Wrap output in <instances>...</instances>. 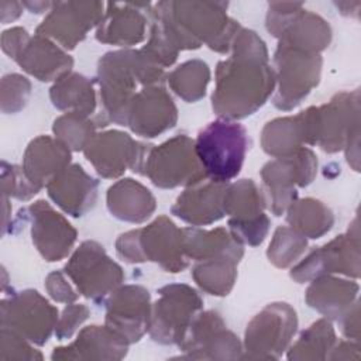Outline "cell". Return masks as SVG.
<instances>
[{"mask_svg": "<svg viewBox=\"0 0 361 361\" xmlns=\"http://www.w3.org/2000/svg\"><path fill=\"white\" fill-rule=\"evenodd\" d=\"M230 234L238 241L245 243L250 245H258L264 241L268 228H269V219L265 214H261L252 220H228Z\"/></svg>", "mask_w": 361, "mask_h": 361, "instance_id": "cell-41", "label": "cell"}, {"mask_svg": "<svg viewBox=\"0 0 361 361\" xmlns=\"http://www.w3.org/2000/svg\"><path fill=\"white\" fill-rule=\"evenodd\" d=\"M45 288L48 290V293L51 295L52 299H55L56 302H73L78 298V293L73 292V289L69 286V283L66 282L65 276L62 272L56 271L48 275L47 282H45Z\"/></svg>", "mask_w": 361, "mask_h": 361, "instance_id": "cell-44", "label": "cell"}, {"mask_svg": "<svg viewBox=\"0 0 361 361\" xmlns=\"http://www.w3.org/2000/svg\"><path fill=\"white\" fill-rule=\"evenodd\" d=\"M197 262L192 272L196 283L210 295H228L235 281V265L238 259L231 257H214Z\"/></svg>", "mask_w": 361, "mask_h": 361, "instance_id": "cell-34", "label": "cell"}, {"mask_svg": "<svg viewBox=\"0 0 361 361\" xmlns=\"http://www.w3.org/2000/svg\"><path fill=\"white\" fill-rule=\"evenodd\" d=\"M69 148L59 140L41 135L30 142L24 154L23 171L25 176L41 189L68 168Z\"/></svg>", "mask_w": 361, "mask_h": 361, "instance_id": "cell-24", "label": "cell"}, {"mask_svg": "<svg viewBox=\"0 0 361 361\" xmlns=\"http://www.w3.org/2000/svg\"><path fill=\"white\" fill-rule=\"evenodd\" d=\"M306 238L289 227H278L269 244L267 255L278 268H286L306 250Z\"/></svg>", "mask_w": 361, "mask_h": 361, "instance_id": "cell-38", "label": "cell"}, {"mask_svg": "<svg viewBox=\"0 0 361 361\" xmlns=\"http://www.w3.org/2000/svg\"><path fill=\"white\" fill-rule=\"evenodd\" d=\"M149 148V144L134 141L128 134L111 130L94 134L83 151L99 175L117 178L126 168L142 175Z\"/></svg>", "mask_w": 361, "mask_h": 361, "instance_id": "cell-13", "label": "cell"}, {"mask_svg": "<svg viewBox=\"0 0 361 361\" xmlns=\"http://www.w3.org/2000/svg\"><path fill=\"white\" fill-rule=\"evenodd\" d=\"M262 148L274 157H285L302 148V142H307V127L305 113L295 117L276 118L262 130Z\"/></svg>", "mask_w": 361, "mask_h": 361, "instance_id": "cell-31", "label": "cell"}, {"mask_svg": "<svg viewBox=\"0 0 361 361\" xmlns=\"http://www.w3.org/2000/svg\"><path fill=\"white\" fill-rule=\"evenodd\" d=\"M107 207L120 220L142 223L155 210V199L145 186L126 178L109 188Z\"/></svg>", "mask_w": 361, "mask_h": 361, "instance_id": "cell-27", "label": "cell"}, {"mask_svg": "<svg viewBox=\"0 0 361 361\" xmlns=\"http://www.w3.org/2000/svg\"><path fill=\"white\" fill-rule=\"evenodd\" d=\"M183 251L188 258L203 261L214 257H231L240 261L243 245L227 230L216 228L212 231L199 228H182Z\"/></svg>", "mask_w": 361, "mask_h": 361, "instance_id": "cell-30", "label": "cell"}, {"mask_svg": "<svg viewBox=\"0 0 361 361\" xmlns=\"http://www.w3.org/2000/svg\"><path fill=\"white\" fill-rule=\"evenodd\" d=\"M317 171V159L307 148L278 157L269 161L261 171L262 183L268 195L269 209L275 216H281L296 197L295 185L307 186Z\"/></svg>", "mask_w": 361, "mask_h": 361, "instance_id": "cell-9", "label": "cell"}, {"mask_svg": "<svg viewBox=\"0 0 361 361\" xmlns=\"http://www.w3.org/2000/svg\"><path fill=\"white\" fill-rule=\"evenodd\" d=\"M265 200L252 179H241L227 185L224 196V213L233 220H252L259 217Z\"/></svg>", "mask_w": 361, "mask_h": 361, "instance_id": "cell-35", "label": "cell"}, {"mask_svg": "<svg viewBox=\"0 0 361 361\" xmlns=\"http://www.w3.org/2000/svg\"><path fill=\"white\" fill-rule=\"evenodd\" d=\"M176 123V107L164 87L154 85L144 87L133 97L126 126L141 137H157Z\"/></svg>", "mask_w": 361, "mask_h": 361, "instance_id": "cell-18", "label": "cell"}, {"mask_svg": "<svg viewBox=\"0 0 361 361\" xmlns=\"http://www.w3.org/2000/svg\"><path fill=\"white\" fill-rule=\"evenodd\" d=\"M1 182H3L4 196L10 195L20 200H28L31 196H34L39 190L25 176L23 168H18L17 165H8L6 161H3Z\"/></svg>", "mask_w": 361, "mask_h": 361, "instance_id": "cell-40", "label": "cell"}, {"mask_svg": "<svg viewBox=\"0 0 361 361\" xmlns=\"http://www.w3.org/2000/svg\"><path fill=\"white\" fill-rule=\"evenodd\" d=\"M65 274L83 296L94 302L104 300L124 279L121 268L94 241L80 244L66 264Z\"/></svg>", "mask_w": 361, "mask_h": 361, "instance_id": "cell-10", "label": "cell"}, {"mask_svg": "<svg viewBox=\"0 0 361 361\" xmlns=\"http://www.w3.org/2000/svg\"><path fill=\"white\" fill-rule=\"evenodd\" d=\"M334 338L336 337H334L331 323L324 319L317 320L306 331L302 333L299 341H296V344L292 345L289 354H293L296 351H305V350L307 354L309 351L316 350V358H322L319 353H324L326 350H330L334 343ZM306 354H303V357H306Z\"/></svg>", "mask_w": 361, "mask_h": 361, "instance_id": "cell-39", "label": "cell"}, {"mask_svg": "<svg viewBox=\"0 0 361 361\" xmlns=\"http://www.w3.org/2000/svg\"><path fill=\"white\" fill-rule=\"evenodd\" d=\"M127 343L109 327L87 326L69 347L55 348L52 358H121Z\"/></svg>", "mask_w": 361, "mask_h": 361, "instance_id": "cell-29", "label": "cell"}, {"mask_svg": "<svg viewBox=\"0 0 361 361\" xmlns=\"http://www.w3.org/2000/svg\"><path fill=\"white\" fill-rule=\"evenodd\" d=\"M97 126V120H89V117L78 113H66L55 120L54 133L68 148L79 151L85 149L94 135V128Z\"/></svg>", "mask_w": 361, "mask_h": 361, "instance_id": "cell-37", "label": "cell"}, {"mask_svg": "<svg viewBox=\"0 0 361 361\" xmlns=\"http://www.w3.org/2000/svg\"><path fill=\"white\" fill-rule=\"evenodd\" d=\"M227 183L213 182L207 178L190 185L172 206V213L192 226H204L220 220L224 213Z\"/></svg>", "mask_w": 361, "mask_h": 361, "instance_id": "cell-22", "label": "cell"}, {"mask_svg": "<svg viewBox=\"0 0 361 361\" xmlns=\"http://www.w3.org/2000/svg\"><path fill=\"white\" fill-rule=\"evenodd\" d=\"M233 55L219 62L213 110L223 118H244L261 107L274 90L275 75L268 65L265 42L241 28L233 41Z\"/></svg>", "mask_w": 361, "mask_h": 361, "instance_id": "cell-1", "label": "cell"}, {"mask_svg": "<svg viewBox=\"0 0 361 361\" xmlns=\"http://www.w3.org/2000/svg\"><path fill=\"white\" fill-rule=\"evenodd\" d=\"M298 319L288 303H271L265 306L247 326L245 348L259 357L276 358L285 350L296 331Z\"/></svg>", "mask_w": 361, "mask_h": 361, "instance_id": "cell-15", "label": "cell"}, {"mask_svg": "<svg viewBox=\"0 0 361 361\" xmlns=\"http://www.w3.org/2000/svg\"><path fill=\"white\" fill-rule=\"evenodd\" d=\"M16 61L25 72L41 82L62 78L73 65V59L69 55L41 35L30 38Z\"/></svg>", "mask_w": 361, "mask_h": 361, "instance_id": "cell-25", "label": "cell"}, {"mask_svg": "<svg viewBox=\"0 0 361 361\" xmlns=\"http://www.w3.org/2000/svg\"><path fill=\"white\" fill-rule=\"evenodd\" d=\"M286 220L295 231L309 238H319L334 223L331 210L322 202L310 197L290 203Z\"/></svg>", "mask_w": 361, "mask_h": 361, "instance_id": "cell-33", "label": "cell"}, {"mask_svg": "<svg viewBox=\"0 0 361 361\" xmlns=\"http://www.w3.org/2000/svg\"><path fill=\"white\" fill-rule=\"evenodd\" d=\"M149 3H107L96 38L100 42L130 47L144 39L147 21L151 20Z\"/></svg>", "mask_w": 361, "mask_h": 361, "instance_id": "cell-21", "label": "cell"}, {"mask_svg": "<svg viewBox=\"0 0 361 361\" xmlns=\"http://www.w3.org/2000/svg\"><path fill=\"white\" fill-rule=\"evenodd\" d=\"M47 188L49 197L73 217L83 216L90 210L97 196V180L76 164L63 169Z\"/></svg>", "mask_w": 361, "mask_h": 361, "instance_id": "cell-23", "label": "cell"}, {"mask_svg": "<svg viewBox=\"0 0 361 361\" xmlns=\"http://www.w3.org/2000/svg\"><path fill=\"white\" fill-rule=\"evenodd\" d=\"M103 20V3L65 1L52 3L49 14L37 28V35L51 37L63 48L73 49L86 32Z\"/></svg>", "mask_w": 361, "mask_h": 361, "instance_id": "cell-14", "label": "cell"}, {"mask_svg": "<svg viewBox=\"0 0 361 361\" xmlns=\"http://www.w3.org/2000/svg\"><path fill=\"white\" fill-rule=\"evenodd\" d=\"M274 61L279 83L274 104L281 110H290L319 83L322 58L319 54L278 45Z\"/></svg>", "mask_w": 361, "mask_h": 361, "instance_id": "cell-11", "label": "cell"}, {"mask_svg": "<svg viewBox=\"0 0 361 361\" xmlns=\"http://www.w3.org/2000/svg\"><path fill=\"white\" fill-rule=\"evenodd\" d=\"M179 347L190 353H209V358H237L241 350L237 337L226 330L220 314L212 310L196 314L179 343ZM202 354L199 358H202Z\"/></svg>", "mask_w": 361, "mask_h": 361, "instance_id": "cell-20", "label": "cell"}, {"mask_svg": "<svg viewBox=\"0 0 361 361\" xmlns=\"http://www.w3.org/2000/svg\"><path fill=\"white\" fill-rule=\"evenodd\" d=\"M116 251L126 262L154 261L168 272H180L188 267L182 228L179 230L166 216L158 217L144 228L121 234Z\"/></svg>", "mask_w": 361, "mask_h": 361, "instance_id": "cell-4", "label": "cell"}, {"mask_svg": "<svg viewBox=\"0 0 361 361\" xmlns=\"http://www.w3.org/2000/svg\"><path fill=\"white\" fill-rule=\"evenodd\" d=\"M358 92L336 94L329 104L309 107L305 113L307 144L337 152L358 137Z\"/></svg>", "mask_w": 361, "mask_h": 361, "instance_id": "cell-6", "label": "cell"}, {"mask_svg": "<svg viewBox=\"0 0 361 361\" xmlns=\"http://www.w3.org/2000/svg\"><path fill=\"white\" fill-rule=\"evenodd\" d=\"M58 320V310L37 290L27 289L1 302V327L44 344Z\"/></svg>", "mask_w": 361, "mask_h": 361, "instance_id": "cell-12", "label": "cell"}, {"mask_svg": "<svg viewBox=\"0 0 361 361\" xmlns=\"http://www.w3.org/2000/svg\"><path fill=\"white\" fill-rule=\"evenodd\" d=\"M52 104L61 110H71L82 116H92L96 109V96L92 82L79 73H66L58 79L49 92Z\"/></svg>", "mask_w": 361, "mask_h": 361, "instance_id": "cell-32", "label": "cell"}, {"mask_svg": "<svg viewBox=\"0 0 361 361\" xmlns=\"http://www.w3.org/2000/svg\"><path fill=\"white\" fill-rule=\"evenodd\" d=\"M358 230L354 234L338 235L329 244L312 251L292 271L290 276L298 282L316 279L329 272H341L358 276Z\"/></svg>", "mask_w": 361, "mask_h": 361, "instance_id": "cell-17", "label": "cell"}, {"mask_svg": "<svg viewBox=\"0 0 361 361\" xmlns=\"http://www.w3.org/2000/svg\"><path fill=\"white\" fill-rule=\"evenodd\" d=\"M227 3L159 1L152 18L159 24L172 45L179 49H196L203 42L217 52H227L240 24L226 14Z\"/></svg>", "mask_w": 361, "mask_h": 361, "instance_id": "cell-2", "label": "cell"}, {"mask_svg": "<svg viewBox=\"0 0 361 361\" xmlns=\"http://www.w3.org/2000/svg\"><path fill=\"white\" fill-rule=\"evenodd\" d=\"M248 147L245 128L238 123L217 120L199 131L196 157L207 179L227 183L238 175Z\"/></svg>", "mask_w": 361, "mask_h": 361, "instance_id": "cell-5", "label": "cell"}, {"mask_svg": "<svg viewBox=\"0 0 361 361\" xmlns=\"http://www.w3.org/2000/svg\"><path fill=\"white\" fill-rule=\"evenodd\" d=\"M99 85L103 114L126 126L128 106L135 96L137 82L154 86L164 79V68L155 63L142 49L107 52L99 61Z\"/></svg>", "mask_w": 361, "mask_h": 361, "instance_id": "cell-3", "label": "cell"}, {"mask_svg": "<svg viewBox=\"0 0 361 361\" xmlns=\"http://www.w3.org/2000/svg\"><path fill=\"white\" fill-rule=\"evenodd\" d=\"M142 175L159 188L190 186L206 178L196 157L195 142L185 134H179L158 147L151 145Z\"/></svg>", "mask_w": 361, "mask_h": 361, "instance_id": "cell-7", "label": "cell"}, {"mask_svg": "<svg viewBox=\"0 0 361 361\" xmlns=\"http://www.w3.org/2000/svg\"><path fill=\"white\" fill-rule=\"evenodd\" d=\"M276 37L281 38L279 45L317 54L329 45L331 30L320 16L299 7L286 20Z\"/></svg>", "mask_w": 361, "mask_h": 361, "instance_id": "cell-26", "label": "cell"}, {"mask_svg": "<svg viewBox=\"0 0 361 361\" xmlns=\"http://www.w3.org/2000/svg\"><path fill=\"white\" fill-rule=\"evenodd\" d=\"M24 6H27L30 10H31V13H42V11H45V10H48V8H51L52 7V3H44V1H41V3H24Z\"/></svg>", "mask_w": 361, "mask_h": 361, "instance_id": "cell-46", "label": "cell"}, {"mask_svg": "<svg viewBox=\"0 0 361 361\" xmlns=\"http://www.w3.org/2000/svg\"><path fill=\"white\" fill-rule=\"evenodd\" d=\"M357 292L358 285L355 282L323 275L307 288L306 302L326 317L340 320L353 306Z\"/></svg>", "mask_w": 361, "mask_h": 361, "instance_id": "cell-28", "label": "cell"}, {"mask_svg": "<svg viewBox=\"0 0 361 361\" xmlns=\"http://www.w3.org/2000/svg\"><path fill=\"white\" fill-rule=\"evenodd\" d=\"M209 79V66L199 59L188 61L168 75V82L172 90L189 103L204 96Z\"/></svg>", "mask_w": 361, "mask_h": 361, "instance_id": "cell-36", "label": "cell"}, {"mask_svg": "<svg viewBox=\"0 0 361 361\" xmlns=\"http://www.w3.org/2000/svg\"><path fill=\"white\" fill-rule=\"evenodd\" d=\"M31 217V235L37 250L47 261L62 259L76 240V230L52 207L38 200L28 207Z\"/></svg>", "mask_w": 361, "mask_h": 361, "instance_id": "cell-19", "label": "cell"}, {"mask_svg": "<svg viewBox=\"0 0 361 361\" xmlns=\"http://www.w3.org/2000/svg\"><path fill=\"white\" fill-rule=\"evenodd\" d=\"M1 87L11 90L10 94H1V109L4 113H16L25 106L31 85L24 76L17 73L6 75L1 80Z\"/></svg>", "mask_w": 361, "mask_h": 361, "instance_id": "cell-42", "label": "cell"}, {"mask_svg": "<svg viewBox=\"0 0 361 361\" xmlns=\"http://www.w3.org/2000/svg\"><path fill=\"white\" fill-rule=\"evenodd\" d=\"M149 293L138 285L114 289L106 300V327L127 344L138 341L148 330Z\"/></svg>", "mask_w": 361, "mask_h": 361, "instance_id": "cell-16", "label": "cell"}, {"mask_svg": "<svg viewBox=\"0 0 361 361\" xmlns=\"http://www.w3.org/2000/svg\"><path fill=\"white\" fill-rule=\"evenodd\" d=\"M203 302L188 285H166L159 289V299L151 307L149 334L162 344L180 343Z\"/></svg>", "mask_w": 361, "mask_h": 361, "instance_id": "cell-8", "label": "cell"}, {"mask_svg": "<svg viewBox=\"0 0 361 361\" xmlns=\"http://www.w3.org/2000/svg\"><path fill=\"white\" fill-rule=\"evenodd\" d=\"M89 316V309L83 305H69L63 309L62 317L56 326V336L59 340L68 338Z\"/></svg>", "mask_w": 361, "mask_h": 361, "instance_id": "cell-43", "label": "cell"}, {"mask_svg": "<svg viewBox=\"0 0 361 361\" xmlns=\"http://www.w3.org/2000/svg\"><path fill=\"white\" fill-rule=\"evenodd\" d=\"M30 37L28 32L24 28L16 27L11 30H7L1 35V48L3 51L13 59L17 58V55L21 52V49L28 42Z\"/></svg>", "mask_w": 361, "mask_h": 361, "instance_id": "cell-45", "label": "cell"}]
</instances>
